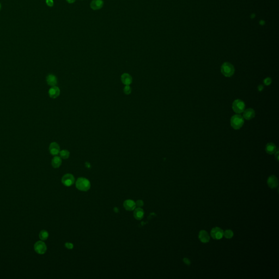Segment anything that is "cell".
I'll list each match as a JSON object with an SVG mask.
<instances>
[{"label":"cell","mask_w":279,"mask_h":279,"mask_svg":"<svg viewBox=\"0 0 279 279\" xmlns=\"http://www.w3.org/2000/svg\"><path fill=\"white\" fill-rule=\"evenodd\" d=\"M62 159L60 156H55L54 158L52 159L51 161V164L54 168H57L60 167L61 165L62 164Z\"/></svg>","instance_id":"19"},{"label":"cell","mask_w":279,"mask_h":279,"mask_svg":"<svg viewBox=\"0 0 279 279\" xmlns=\"http://www.w3.org/2000/svg\"><path fill=\"white\" fill-rule=\"evenodd\" d=\"M46 3L48 6L52 7L54 6L53 0H46Z\"/></svg>","instance_id":"27"},{"label":"cell","mask_w":279,"mask_h":279,"mask_svg":"<svg viewBox=\"0 0 279 279\" xmlns=\"http://www.w3.org/2000/svg\"><path fill=\"white\" fill-rule=\"evenodd\" d=\"M124 92L125 94H130L131 92V89L129 85H125L124 88Z\"/></svg>","instance_id":"23"},{"label":"cell","mask_w":279,"mask_h":279,"mask_svg":"<svg viewBox=\"0 0 279 279\" xmlns=\"http://www.w3.org/2000/svg\"><path fill=\"white\" fill-rule=\"evenodd\" d=\"M39 237L41 241H45L49 237V233L46 230H41V231L40 232V233H39Z\"/></svg>","instance_id":"20"},{"label":"cell","mask_w":279,"mask_h":279,"mask_svg":"<svg viewBox=\"0 0 279 279\" xmlns=\"http://www.w3.org/2000/svg\"><path fill=\"white\" fill-rule=\"evenodd\" d=\"M46 82L49 85L52 87L56 86L57 83V78L53 74H50L46 78Z\"/></svg>","instance_id":"18"},{"label":"cell","mask_w":279,"mask_h":279,"mask_svg":"<svg viewBox=\"0 0 279 279\" xmlns=\"http://www.w3.org/2000/svg\"><path fill=\"white\" fill-rule=\"evenodd\" d=\"M266 152L269 154H273L276 152V145L273 143H268L266 146Z\"/></svg>","instance_id":"17"},{"label":"cell","mask_w":279,"mask_h":279,"mask_svg":"<svg viewBox=\"0 0 279 279\" xmlns=\"http://www.w3.org/2000/svg\"><path fill=\"white\" fill-rule=\"evenodd\" d=\"M62 183L66 187H70L74 184L75 182V178L73 174L67 173L64 174L62 178Z\"/></svg>","instance_id":"5"},{"label":"cell","mask_w":279,"mask_h":279,"mask_svg":"<svg viewBox=\"0 0 279 279\" xmlns=\"http://www.w3.org/2000/svg\"><path fill=\"white\" fill-rule=\"evenodd\" d=\"M255 116V112L253 108H249L244 111L243 118L247 120H250Z\"/></svg>","instance_id":"11"},{"label":"cell","mask_w":279,"mask_h":279,"mask_svg":"<svg viewBox=\"0 0 279 279\" xmlns=\"http://www.w3.org/2000/svg\"><path fill=\"white\" fill-rule=\"evenodd\" d=\"M1 3H0V10H1Z\"/></svg>","instance_id":"31"},{"label":"cell","mask_w":279,"mask_h":279,"mask_svg":"<svg viewBox=\"0 0 279 279\" xmlns=\"http://www.w3.org/2000/svg\"><path fill=\"white\" fill-rule=\"evenodd\" d=\"M75 185L78 190L82 191H87L91 188V183L86 178H79L76 180Z\"/></svg>","instance_id":"1"},{"label":"cell","mask_w":279,"mask_h":279,"mask_svg":"<svg viewBox=\"0 0 279 279\" xmlns=\"http://www.w3.org/2000/svg\"><path fill=\"white\" fill-rule=\"evenodd\" d=\"M104 4V2L103 0H93L90 6L92 10H98L101 9Z\"/></svg>","instance_id":"13"},{"label":"cell","mask_w":279,"mask_h":279,"mask_svg":"<svg viewBox=\"0 0 279 279\" xmlns=\"http://www.w3.org/2000/svg\"><path fill=\"white\" fill-rule=\"evenodd\" d=\"M224 235L225 237V238L231 239L233 236V232L232 230H227L224 232Z\"/></svg>","instance_id":"22"},{"label":"cell","mask_w":279,"mask_h":279,"mask_svg":"<svg viewBox=\"0 0 279 279\" xmlns=\"http://www.w3.org/2000/svg\"><path fill=\"white\" fill-rule=\"evenodd\" d=\"M60 155L61 158L67 159L69 157L70 152L68 150H62L60 152Z\"/></svg>","instance_id":"21"},{"label":"cell","mask_w":279,"mask_h":279,"mask_svg":"<svg viewBox=\"0 0 279 279\" xmlns=\"http://www.w3.org/2000/svg\"><path fill=\"white\" fill-rule=\"evenodd\" d=\"M264 84L266 86H269L272 83V79L270 78H266L263 81Z\"/></svg>","instance_id":"24"},{"label":"cell","mask_w":279,"mask_h":279,"mask_svg":"<svg viewBox=\"0 0 279 279\" xmlns=\"http://www.w3.org/2000/svg\"><path fill=\"white\" fill-rule=\"evenodd\" d=\"M210 235L213 238L219 240L221 239L224 236V231L221 228L216 227L213 228L210 232Z\"/></svg>","instance_id":"7"},{"label":"cell","mask_w":279,"mask_h":279,"mask_svg":"<svg viewBox=\"0 0 279 279\" xmlns=\"http://www.w3.org/2000/svg\"><path fill=\"white\" fill-rule=\"evenodd\" d=\"M230 122L232 127L234 129L238 130L241 128L244 124V118L241 115L235 114L232 117Z\"/></svg>","instance_id":"2"},{"label":"cell","mask_w":279,"mask_h":279,"mask_svg":"<svg viewBox=\"0 0 279 279\" xmlns=\"http://www.w3.org/2000/svg\"><path fill=\"white\" fill-rule=\"evenodd\" d=\"M134 218H135V219H137V220H140L143 219V218L144 216L145 213H144L143 210L141 208L137 207V208L134 209Z\"/></svg>","instance_id":"15"},{"label":"cell","mask_w":279,"mask_h":279,"mask_svg":"<svg viewBox=\"0 0 279 279\" xmlns=\"http://www.w3.org/2000/svg\"><path fill=\"white\" fill-rule=\"evenodd\" d=\"M65 247H66L67 249H68L72 250V249H73V247H74V245H73V243H72L67 242V243H65Z\"/></svg>","instance_id":"26"},{"label":"cell","mask_w":279,"mask_h":279,"mask_svg":"<svg viewBox=\"0 0 279 279\" xmlns=\"http://www.w3.org/2000/svg\"><path fill=\"white\" fill-rule=\"evenodd\" d=\"M257 89H258V91H263V89H264V87H263V85H260L259 86H258Z\"/></svg>","instance_id":"29"},{"label":"cell","mask_w":279,"mask_h":279,"mask_svg":"<svg viewBox=\"0 0 279 279\" xmlns=\"http://www.w3.org/2000/svg\"><path fill=\"white\" fill-rule=\"evenodd\" d=\"M267 183L270 188L273 189V188H276L278 186L279 182L276 176L272 175L268 178L267 180Z\"/></svg>","instance_id":"10"},{"label":"cell","mask_w":279,"mask_h":279,"mask_svg":"<svg viewBox=\"0 0 279 279\" xmlns=\"http://www.w3.org/2000/svg\"><path fill=\"white\" fill-rule=\"evenodd\" d=\"M135 203H136V206L137 207H142L144 205V202L142 200H139L137 201V202H135Z\"/></svg>","instance_id":"25"},{"label":"cell","mask_w":279,"mask_h":279,"mask_svg":"<svg viewBox=\"0 0 279 279\" xmlns=\"http://www.w3.org/2000/svg\"><path fill=\"white\" fill-rule=\"evenodd\" d=\"M34 249L37 254L43 255L44 254L46 251L47 247L44 242L43 241H38L35 243Z\"/></svg>","instance_id":"6"},{"label":"cell","mask_w":279,"mask_h":279,"mask_svg":"<svg viewBox=\"0 0 279 279\" xmlns=\"http://www.w3.org/2000/svg\"><path fill=\"white\" fill-rule=\"evenodd\" d=\"M49 151L51 155L57 156L60 152V147L56 142H52L49 146Z\"/></svg>","instance_id":"9"},{"label":"cell","mask_w":279,"mask_h":279,"mask_svg":"<svg viewBox=\"0 0 279 279\" xmlns=\"http://www.w3.org/2000/svg\"><path fill=\"white\" fill-rule=\"evenodd\" d=\"M123 206L124 208L128 211H133L137 207L135 202H134L133 200H130V199L124 201Z\"/></svg>","instance_id":"8"},{"label":"cell","mask_w":279,"mask_h":279,"mask_svg":"<svg viewBox=\"0 0 279 279\" xmlns=\"http://www.w3.org/2000/svg\"><path fill=\"white\" fill-rule=\"evenodd\" d=\"M60 94V89L57 86H52L49 91V94L51 98L55 99Z\"/></svg>","instance_id":"12"},{"label":"cell","mask_w":279,"mask_h":279,"mask_svg":"<svg viewBox=\"0 0 279 279\" xmlns=\"http://www.w3.org/2000/svg\"><path fill=\"white\" fill-rule=\"evenodd\" d=\"M221 72L226 77H231L235 73V68L231 63L229 62H225L222 64L221 67Z\"/></svg>","instance_id":"3"},{"label":"cell","mask_w":279,"mask_h":279,"mask_svg":"<svg viewBox=\"0 0 279 279\" xmlns=\"http://www.w3.org/2000/svg\"><path fill=\"white\" fill-rule=\"evenodd\" d=\"M76 0H67V2L69 3H73L75 2Z\"/></svg>","instance_id":"30"},{"label":"cell","mask_w":279,"mask_h":279,"mask_svg":"<svg viewBox=\"0 0 279 279\" xmlns=\"http://www.w3.org/2000/svg\"><path fill=\"white\" fill-rule=\"evenodd\" d=\"M183 261H184V263H185L187 265H190V261L189 260L188 258H184L183 259Z\"/></svg>","instance_id":"28"},{"label":"cell","mask_w":279,"mask_h":279,"mask_svg":"<svg viewBox=\"0 0 279 279\" xmlns=\"http://www.w3.org/2000/svg\"><path fill=\"white\" fill-rule=\"evenodd\" d=\"M245 104L243 101L240 99L235 100L232 104V108L237 114H241L244 111Z\"/></svg>","instance_id":"4"},{"label":"cell","mask_w":279,"mask_h":279,"mask_svg":"<svg viewBox=\"0 0 279 279\" xmlns=\"http://www.w3.org/2000/svg\"><path fill=\"white\" fill-rule=\"evenodd\" d=\"M121 81L125 85H130L132 83L133 79L130 74L128 73H124L121 76Z\"/></svg>","instance_id":"14"},{"label":"cell","mask_w":279,"mask_h":279,"mask_svg":"<svg viewBox=\"0 0 279 279\" xmlns=\"http://www.w3.org/2000/svg\"><path fill=\"white\" fill-rule=\"evenodd\" d=\"M199 238L200 239V241L204 243H208L210 240V237H209L208 233L204 230H201L200 232L199 235Z\"/></svg>","instance_id":"16"}]
</instances>
